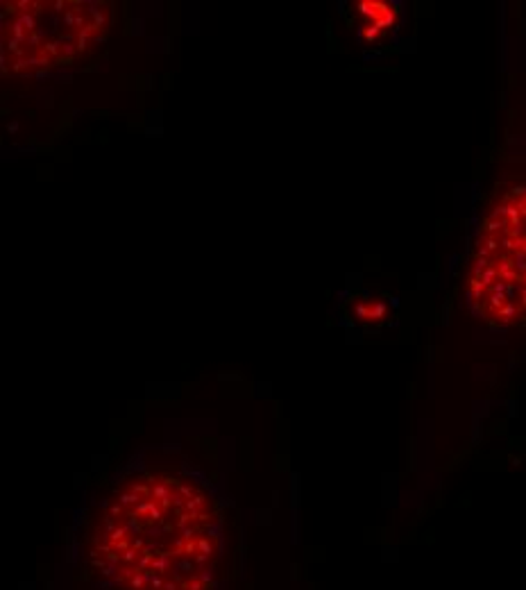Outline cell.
<instances>
[{
  "label": "cell",
  "instance_id": "cell-1",
  "mask_svg": "<svg viewBox=\"0 0 526 590\" xmlns=\"http://www.w3.org/2000/svg\"><path fill=\"white\" fill-rule=\"evenodd\" d=\"M218 520L213 495L190 472L141 468L100 502L89 554L121 590H211Z\"/></svg>",
  "mask_w": 526,
  "mask_h": 590
},
{
  "label": "cell",
  "instance_id": "cell-2",
  "mask_svg": "<svg viewBox=\"0 0 526 590\" xmlns=\"http://www.w3.org/2000/svg\"><path fill=\"white\" fill-rule=\"evenodd\" d=\"M112 5L100 0L3 3V73L39 75L73 66L105 43Z\"/></svg>",
  "mask_w": 526,
  "mask_h": 590
},
{
  "label": "cell",
  "instance_id": "cell-3",
  "mask_svg": "<svg viewBox=\"0 0 526 590\" xmlns=\"http://www.w3.org/2000/svg\"><path fill=\"white\" fill-rule=\"evenodd\" d=\"M467 295L490 323L526 318V184L508 189L481 221Z\"/></svg>",
  "mask_w": 526,
  "mask_h": 590
},
{
  "label": "cell",
  "instance_id": "cell-4",
  "mask_svg": "<svg viewBox=\"0 0 526 590\" xmlns=\"http://www.w3.org/2000/svg\"><path fill=\"white\" fill-rule=\"evenodd\" d=\"M354 16L359 23V34L363 41L375 43L381 36L393 30V5L379 3V0H366L354 7Z\"/></svg>",
  "mask_w": 526,
  "mask_h": 590
}]
</instances>
